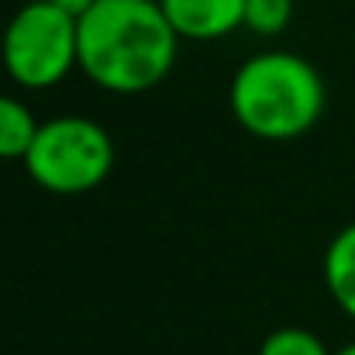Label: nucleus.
I'll use <instances>...</instances> for the list:
<instances>
[{
  "label": "nucleus",
  "instance_id": "9b49d317",
  "mask_svg": "<svg viewBox=\"0 0 355 355\" xmlns=\"http://www.w3.org/2000/svg\"><path fill=\"white\" fill-rule=\"evenodd\" d=\"M331 355H355V342H349V345H342L338 352H331Z\"/></svg>",
  "mask_w": 355,
  "mask_h": 355
},
{
  "label": "nucleus",
  "instance_id": "39448f33",
  "mask_svg": "<svg viewBox=\"0 0 355 355\" xmlns=\"http://www.w3.org/2000/svg\"><path fill=\"white\" fill-rule=\"evenodd\" d=\"M180 38L218 42L245 28V0H159Z\"/></svg>",
  "mask_w": 355,
  "mask_h": 355
},
{
  "label": "nucleus",
  "instance_id": "6e6552de",
  "mask_svg": "<svg viewBox=\"0 0 355 355\" xmlns=\"http://www.w3.org/2000/svg\"><path fill=\"white\" fill-rule=\"evenodd\" d=\"M259 355H331V352L314 331L286 324V328H276V331L266 335Z\"/></svg>",
  "mask_w": 355,
  "mask_h": 355
},
{
  "label": "nucleus",
  "instance_id": "f257e3e1",
  "mask_svg": "<svg viewBox=\"0 0 355 355\" xmlns=\"http://www.w3.org/2000/svg\"><path fill=\"white\" fill-rule=\"evenodd\" d=\"M180 55V35L159 0H94L80 14V69L107 94L159 87Z\"/></svg>",
  "mask_w": 355,
  "mask_h": 355
},
{
  "label": "nucleus",
  "instance_id": "1a4fd4ad",
  "mask_svg": "<svg viewBox=\"0 0 355 355\" xmlns=\"http://www.w3.org/2000/svg\"><path fill=\"white\" fill-rule=\"evenodd\" d=\"M293 17V0H245V28L255 35H279Z\"/></svg>",
  "mask_w": 355,
  "mask_h": 355
},
{
  "label": "nucleus",
  "instance_id": "7ed1b4c3",
  "mask_svg": "<svg viewBox=\"0 0 355 355\" xmlns=\"http://www.w3.org/2000/svg\"><path fill=\"white\" fill-rule=\"evenodd\" d=\"M7 76L24 90H52L80 69V17L52 0H28L0 35Z\"/></svg>",
  "mask_w": 355,
  "mask_h": 355
},
{
  "label": "nucleus",
  "instance_id": "20e7f679",
  "mask_svg": "<svg viewBox=\"0 0 355 355\" xmlns=\"http://www.w3.org/2000/svg\"><path fill=\"white\" fill-rule=\"evenodd\" d=\"M24 169L45 193L80 197L97 190L114 169V141L104 124L80 114L42 121L24 155Z\"/></svg>",
  "mask_w": 355,
  "mask_h": 355
},
{
  "label": "nucleus",
  "instance_id": "0eeeda50",
  "mask_svg": "<svg viewBox=\"0 0 355 355\" xmlns=\"http://www.w3.org/2000/svg\"><path fill=\"white\" fill-rule=\"evenodd\" d=\"M42 121L31 114V107L10 94H0V159L24 162Z\"/></svg>",
  "mask_w": 355,
  "mask_h": 355
},
{
  "label": "nucleus",
  "instance_id": "423d86ee",
  "mask_svg": "<svg viewBox=\"0 0 355 355\" xmlns=\"http://www.w3.org/2000/svg\"><path fill=\"white\" fill-rule=\"evenodd\" d=\"M324 286L331 300L355 321V221L331 238L324 252Z\"/></svg>",
  "mask_w": 355,
  "mask_h": 355
},
{
  "label": "nucleus",
  "instance_id": "9d476101",
  "mask_svg": "<svg viewBox=\"0 0 355 355\" xmlns=\"http://www.w3.org/2000/svg\"><path fill=\"white\" fill-rule=\"evenodd\" d=\"M52 3H59V7H66L69 14H76V17H80V14H83V10H87L94 0H52Z\"/></svg>",
  "mask_w": 355,
  "mask_h": 355
},
{
  "label": "nucleus",
  "instance_id": "f03ea898",
  "mask_svg": "<svg viewBox=\"0 0 355 355\" xmlns=\"http://www.w3.org/2000/svg\"><path fill=\"white\" fill-rule=\"evenodd\" d=\"M324 80L297 52H259L232 76L235 121L262 141L304 138L324 114Z\"/></svg>",
  "mask_w": 355,
  "mask_h": 355
}]
</instances>
